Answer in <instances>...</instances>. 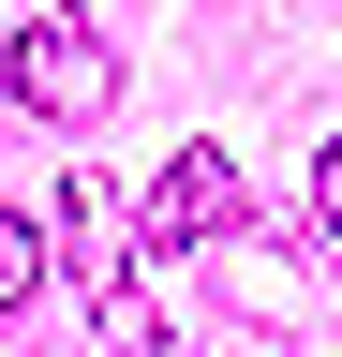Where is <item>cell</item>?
<instances>
[{
  "label": "cell",
  "instance_id": "obj_1",
  "mask_svg": "<svg viewBox=\"0 0 342 357\" xmlns=\"http://www.w3.org/2000/svg\"><path fill=\"white\" fill-rule=\"evenodd\" d=\"M60 253H75V298H90V328L119 357H149L164 342V312L134 283V238H119V208H104V178H60Z\"/></svg>",
  "mask_w": 342,
  "mask_h": 357
},
{
  "label": "cell",
  "instance_id": "obj_2",
  "mask_svg": "<svg viewBox=\"0 0 342 357\" xmlns=\"http://www.w3.org/2000/svg\"><path fill=\"white\" fill-rule=\"evenodd\" d=\"M0 89H15L30 119H75V134H90V119L119 105V60H104V30H90V15H30V30H15V75H0Z\"/></svg>",
  "mask_w": 342,
  "mask_h": 357
},
{
  "label": "cell",
  "instance_id": "obj_3",
  "mask_svg": "<svg viewBox=\"0 0 342 357\" xmlns=\"http://www.w3.org/2000/svg\"><path fill=\"white\" fill-rule=\"evenodd\" d=\"M238 238V164L224 149H164L149 164V253H208Z\"/></svg>",
  "mask_w": 342,
  "mask_h": 357
},
{
  "label": "cell",
  "instance_id": "obj_4",
  "mask_svg": "<svg viewBox=\"0 0 342 357\" xmlns=\"http://www.w3.org/2000/svg\"><path fill=\"white\" fill-rule=\"evenodd\" d=\"M30 298H45V238L0 208V312H30Z\"/></svg>",
  "mask_w": 342,
  "mask_h": 357
},
{
  "label": "cell",
  "instance_id": "obj_5",
  "mask_svg": "<svg viewBox=\"0 0 342 357\" xmlns=\"http://www.w3.org/2000/svg\"><path fill=\"white\" fill-rule=\"evenodd\" d=\"M313 223H327V238H342V134H327V149H313Z\"/></svg>",
  "mask_w": 342,
  "mask_h": 357
}]
</instances>
